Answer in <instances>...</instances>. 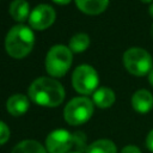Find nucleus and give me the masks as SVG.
Returning <instances> with one entry per match:
<instances>
[{
  "label": "nucleus",
  "instance_id": "nucleus-1",
  "mask_svg": "<svg viewBox=\"0 0 153 153\" xmlns=\"http://www.w3.org/2000/svg\"><path fill=\"white\" fill-rule=\"evenodd\" d=\"M30 98L42 106H57L65 98L62 85L51 78H38L29 87Z\"/></svg>",
  "mask_w": 153,
  "mask_h": 153
},
{
  "label": "nucleus",
  "instance_id": "nucleus-2",
  "mask_svg": "<svg viewBox=\"0 0 153 153\" xmlns=\"http://www.w3.org/2000/svg\"><path fill=\"white\" fill-rule=\"evenodd\" d=\"M33 42V33L27 26L16 25L8 31L6 36L5 48L8 55H11L12 57L22 59L31 51Z\"/></svg>",
  "mask_w": 153,
  "mask_h": 153
},
{
  "label": "nucleus",
  "instance_id": "nucleus-3",
  "mask_svg": "<svg viewBox=\"0 0 153 153\" xmlns=\"http://www.w3.org/2000/svg\"><path fill=\"white\" fill-rule=\"evenodd\" d=\"M123 63L126 69L136 76L146 75L152 71L153 66L151 54L147 50L137 47H133L126 50L123 54Z\"/></svg>",
  "mask_w": 153,
  "mask_h": 153
},
{
  "label": "nucleus",
  "instance_id": "nucleus-4",
  "mask_svg": "<svg viewBox=\"0 0 153 153\" xmlns=\"http://www.w3.org/2000/svg\"><path fill=\"white\" fill-rule=\"evenodd\" d=\"M72 65V50L65 45H54L47 54L45 69L51 76H63Z\"/></svg>",
  "mask_w": 153,
  "mask_h": 153
},
{
  "label": "nucleus",
  "instance_id": "nucleus-5",
  "mask_svg": "<svg viewBox=\"0 0 153 153\" xmlns=\"http://www.w3.org/2000/svg\"><path fill=\"white\" fill-rule=\"evenodd\" d=\"M93 114V103L86 97L73 98L63 110V117L67 123L79 126L90 120Z\"/></svg>",
  "mask_w": 153,
  "mask_h": 153
},
{
  "label": "nucleus",
  "instance_id": "nucleus-6",
  "mask_svg": "<svg viewBox=\"0 0 153 153\" xmlns=\"http://www.w3.org/2000/svg\"><path fill=\"white\" fill-rule=\"evenodd\" d=\"M73 87L81 94L92 93L98 86V74L96 69L88 65H80L73 72Z\"/></svg>",
  "mask_w": 153,
  "mask_h": 153
},
{
  "label": "nucleus",
  "instance_id": "nucleus-7",
  "mask_svg": "<svg viewBox=\"0 0 153 153\" xmlns=\"http://www.w3.org/2000/svg\"><path fill=\"white\" fill-rule=\"evenodd\" d=\"M74 143V136L65 130L56 129L51 131L45 139V149L49 153H67Z\"/></svg>",
  "mask_w": 153,
  "mask_h": 153
},
{
  "label": "nucleus",
  "instance_id": "nucleus-8",
  "mask_svg": "<svg viewBox=\"0 0 153 153\" xmlns=\"http://www.w3.org/2000/svg\"><path fill=\"white\" fill-rule=\"evenodd\" d=\"M55 16V11L51 6L42 4L32 10L29 17V23L36 30H44L54 23Z\"/></svg>",
  "mask_w": 153,
  "mask_h": 153
},
{
  "label": "nucleus",
  "instance_id": "nucleus-9",
  "mask_svg": "<svg viewBox=\"0 0 153 153\" xmlns=\"http://www.w3.org/2000/svg\"><path fill=\"white\" fill-rule=\"evenodd\" d=\"M131 105L135 111L146 114L153 108V96L147 90H139L131 97Z\"/></svg>",
  "mask_w": 153,
  "mask_h": 153
},
{
  "label": "nucleus",
  "instance_id": "nucleus-10",
  "mask_svg": "<svg viewBox=\"0 0 153 153\" xmlns=\"http://www.w3.org/2000/svg\"><path fill=\"white\" fill-rule=\"evenodd\" d=\"M7 111L13 116H20L29 109V99L24 94H13L6 103Z\"/></svg>",
  "mask_w": 153,
  "mask_h": 153
},
{
  "label": "nucleus",
  "instance_id": "nucleus-11",
  "mask_svg": "<svg viewBox=\"0 0 153 153\" xmlns=\"http://www.w3.org/2000/svg\"><path fill=\"white\" fill-rule=\"evenodd\" d=\"M79 10L87 14H99L108 7L109 0H75Z\"/></svg>",
  "mask_w": 153,
  "mask_h": 153
},
{
  "label": "nucleus",
  "instance_id": "nucleus-12",
  "mask_svg": "<svg viewBox=\"0 0 153 153\" xmlns=\"http://www.w3.org/2000/svg\"><path fill=\"white\" fill-rule=\"evenodd\" d=\"M115 102V93L108 87H100L93 93V103L98 108H109Z\"/></svg>",
  "mask_w": 153,
  "mask_h": 153
},
{
  "label": "nucleus",
  "instance_id": "nucleus-13",
  "mask_svg": "<svg viewBox=\"0 0 153 153\" xmlns=\"http://www.w3.org/2000/svg\"><path fill=\"white\" fill-rule=\"evenodd\" d=\"M30 6L26 0H13L10 5V14L17 22H24L29 17Z\"/></svg>",
  "mask_w": 153,
  "mask_h": 153
},
{
  "label": "nucleus",
  "instance_id": "nucleus-14",
  "mask_svg": "<svg viewBox=\"0 0 153 153\" xmlns=\"http://www.w3.org/2000/svg\"><path fill=\"white\" fill-rule=\"evenodd\" d=\"M12 153H47V149L35 140H24L14 146Z\"/></svg>",
  "mask_w": 153,
  "mask_h": 153
},
{
  "label": "nucleus",
  "instance_id": "nucleus-15",
  "mask_svg": "<svg viewBox=\"0 0 153 153\" xmlns=\"http://www.w3.org/2000/svg\"><path fill=\"white\" fill-rule=\"evenodd\" d=\"M86 153H117V149L112 141L102 139L92 142L86 148Z\"/></svg>",
  "mask_w": 153,
  "mask_h": 153
},
{
  "label": "nucleus",
  "instance_id": "nucleus-16",
  "mask_svg": "<svg viewBox=\"0 0 153 153\" xmlns=\"http://www.w3.org/2000/svg\"><path fill=\"white\" fill-rule=\"evenodd\" d=\"M90 44V38L86 33H76L69 41V49L74 53H81L87 49Z\"/></svg>",
  "mask_w": 153,
  "mask_h": 153
},
{
  "label": "nucleus",
  "instance_id": "nucleus-17",
  "mask_svg": "<svg viewBox=\"0 0 153 153\" xmlns=\"http://www.w3.org/2000/svg\"><path fill=\"white\" fill-rule=\"evenodd\" d=\"M10 139V129L8 127L0 121V145L5 143Z\"/></svg>",
  "mask_w": 153,
  "mask_h": 153
},
{
  "label": "nucleus",
  "instance_id": "nucleus-18",
  "mask_svg": "<svg viewBox=\"0 0 153 153\" xmlns=\"http://www.w3.org/2000/svg\"><path fill=\"white\" fill-rule=\"evenodd\" d=\"M121 153H141V151L136 147V146H133V145H129V146H126L122 148Z\"/></svg>",
  "mask_w": 153,
  "mask_h": 153
},
{
  "label": "nucleus",
  "instance_id": "nucleus-19",
  "mask_svg": "<svg viewBox=\"0 0 153 153\" xmlns=\"http://www.w3.org/2000/svg\"><path fill=\"white\" fill-rule=\"evenodd\" d=\"M146 146H147V148L149 149V151H152L153 152V129L148 133V135H147V139H146Z\"/></svg>",
  "mask_w": 153,
  "mask_h": 153
},
{
  "label": "nucleus",
  "instance_id": "nucleus-20",
  "mask_svg": "<svg viewBox=\"0 0 153 153\" xmlns=\"http://www.w3.org/2000/svg\"><path fill=\"white\" fill-rule=\"evenodd\" d=\"M148 81H149V84L153 86V68H152V71L148 73Z\"/></svg>",
  "mask_w": 153,
  "mask_h": 153
},
{
  "label": "nucleus",
  "instance_id": "nucleus-21",
  "mask_svg": "<svg viewBox=\"0 0 153 153\" xmlns=\"http://www.w3.org/2000/svg\"><path fill=\"white\" fill-rule=\"evenodd\" d=\"M53 1H55L56 4H60V5H65V4H68L71 0H53Z\"/></svg>",
  "mask_w": 153,
  "mask_h": 153
},
{
  "label": "nucleus",
  "instance_id": "nucleus-22",
  "mask_svg": "<svg viewBox=\"0 0 153 153\" xmlns=\"http://www.w3.org/2000/svg\"><path fill=\"white\" fill-rule=\"evenodd\" d=\"M148 12H149V14H151V16L153 17V4H152V5L149 6V10H148Z\"/></svg>",
  "mask_w": 153,
  "mask_h": 153
},
{
  "label": "nucleus",
  "instance_id": "nucleus-23",
  "mask_svg": "<svg viewBox=\"0 0 153 153\" xmlns=\"http://www.w3.org/2000/svg\"><path fill=\"white\" fill-rule=\"evenodd\" d=\"M142 2H145V4H148V2H152L153 0H141Z\"/></svg>",
  "mask_w": 153,
  "mask_h": 153
},
{
  "label": "nucleus",
  "instance_id": "nucleus-24",
  "mask_svg": "<svg viewBox=\"0 0 153 153\" xmlns=\"http://www.w3.org/2000/svg\"><path fill=\"white\" fill-rule=\"evenodd\" d=\"M73 153H79V152H73Z\"/></svg>",
  "mask_w": 153,
  "mask_h": 153
}]
</instances>
